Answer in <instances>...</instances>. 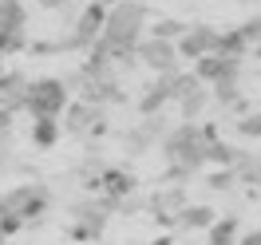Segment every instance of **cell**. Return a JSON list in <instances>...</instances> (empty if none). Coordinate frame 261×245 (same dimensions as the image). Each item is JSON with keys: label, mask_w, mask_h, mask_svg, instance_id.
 Returning a JSON list of instances; mask_svg holds the SVG:
<instances>
[{"label": "cell", "mask_w": 261, "mask_h": 245, "mask_svg": "<svg viewBox=\"0 0 261 245\" xmlns=\"http://www.w3.org/2000/svg\"><path fill=\"white\" fill-rule=\"evenodd\" d=\"M147 20H150L147 0H115L111 8H107V24H103V32H99L91 51L107 56L119 67H135L139 64L135 51L147 40Z\"/></svg>", "instance_id": "6da1fadb"}, {"label": "cell", "mask_w": 261, "mask_h": 245, "mask_svg": "<svg viewBox=\"0 0 261 245\" xmlns=\"http://www.w3.org/2000/svg\"><path fill=\"white\" fill-rule=\"evenodd\" d=\"M210 139H218V127H210V123H174L166 131V139L159 143L163 147V162H166V174L159 182H170V186L190 182L206 166Z\"/></svg>", "instance_id": "7a4b0ae2"}, {"label": "cell", "mask_w": 261, "mask_h": 245, "mask_svg": "<svg viewBox=\"0 0 261 245\" xmlns=\"http://www.w3.org/2000/svg\"><path fill=\"white\" fill-rule=\"evenodd\" d=\"M71 87L60 75H40V79H28V99H24V111L32 119H60L71 103Z\"/></svg>", "instance_id": "3957f363"}, {"label": "cell", "mask_w": 261, "mask_h": 245, "mask_svg": "<svg viewBox=\"0 0 261 245\" xmlns=\"http://www.w3.org/2000/svg\"><path fill=\"white\" fill-rule=\"evenodd\" d=\"M111 222V210L103 206V198H75L67 206V237L71 241H99L103 229Z\"/></svg>", "instance_id": "277c9868"}, {"label": "cell", "mask_w": 261, "mask_h": 245, "mask_svg": "<svg viewBox=\"0 0 261 245\" xmlns=\"http://www.w3.org/2000/svg\"><path fill=\"white\" fill-rule=\"evenodd\" d=\"M4 206L16 213L24 226H40L51 206V190L44 182H16L12 190H4Z\"/></svg>", "instance_id": "5b68a950"}, {"label": "cell", "mask_w": 261, "mask_h": 245, "mask_svg": "<svg viewBox=\"0 0 261 245\" xmlns=\"http://www.w3.org/2000/svg\"><path fill=\"white\" fill-rule=\"evenodd\" d=\"M103 24H107V4H103V0L83 4L80 16L71 20V32L60 40V48L64 51H91L95 40H99V32H103Z\"/></svg>", "instance_id": "8992f818"}, {"label": "cell", "mask_w": 261, "mask_h": 245, "mask_svg": "<svg viewBox=\"0 0 261 245\" xmlns=\"http://www.w3.org/2000/svg\"><path fill=\"white\" fill-rule=\"evenodd\" d=\"M60 127H64V134H71V139H103V134H107V111L83 103V99H71L67 111L60 115Z\"/></svg>", "instance_id": "52a82bcc"}, {"label": "cell", "mask_w": 261, "mask_h": 245, "mask_svg": "<svg viewBox=\"0 0 261 245\" xmlns=\"http://www.w3.org/2000/svg\"><path fill=\"white\" fill-rule=\"evenodd\" d=\"M166 131H170L166 115H143L139 123H130L127 131H123V150H127L130 158H143V154H150L166 139Z\"/></svg>", "instance_id": "ba28073f"}, {"label": "cell", "mask_w": 261, "mask_h": 245, "mask_svg": "<svg viewBox=\"0 0 261 245\" xmlns=\"http://www.w3.org/2000/svg\"><path fill=\"white\" fill-rule=\"evenodd\" d=\"M135 60L143 67H150L154 75H178L182 71V56H178V44H170V40H159V36H147L139 51H135Z\"/></svg>", "instance_id": "9c48e42d"}, {"label": "cell", "mask_w": 261, "mask_h": 245, "mask_svg": "<svg viewBox=\"0 0 261 245\" xmlns=\"http://www.w3.org/2000/svg\"><path fill=\"white\" fill-rule=\"evenodd\" d=\"M182 206H190V194H186V186H170V182H163L147 198V213L166 229H174V217L182 213Z\"/></svg>", "instance_id": "30bf717a"}, {"label": "cell", "mask_w": 261, "mask_h": 245, "mask_svg": "<svg viewBox=\"0 0 261 245\" xmlns=\"http://www.w3.org/2000/svg\"><path fill=\"white\" fill-rule=\"evenodd\" d=\"M222 48V28H214V24H190L186 36L178 40V56L182 60H202V56H214V51Z\"/></svg>", "instance_id": "8fae6325"}, {"label": "cell", "mask_w": 261, "mask_h": 245, "mask_svg": "<svg viewBox=\"0 0 261 245\" xmlns=\"http://www.w3.org/2000/svg\"><path fill=\"white\" fill-rule=\"evenodd\" d=\"M242 67H245V60L214 51V56H202V60H194V75L206 83V87H214V83H222V79H242Z\"/></svg>", "instance_id": "7c38bea8"}, {"label": "cell", "mask_w": 261, "mask_h": 245, "mask_svg": "<svg viewBox=\"0 0 261 245\" xmlns=\"http://www.w3.org/2000/svg\"><path fill=\"white\" fill-rule=\"evenodd\" d=\"M166 103H170V75H154L143 87V95L135 99V111L139 115H163Z\"/></svg>", "instance_id": "4fadbf2b"}, {"label": "cell", "mask_w": 261, "mask_h": 245, "mask_svg": "<svg viewBox=\"0 0 261 245\" xmlns=\"http://www.w3.org/2000/svg\"><path fill=\"white\" fill-rule=\"evenodd\" d=\"M24 99H28V75L24 71H4L0 75V107L16 115L24 111Z\"/></svg>", "instance_id": "5bb4252c"}, {"label": "cell", "mask_w": 261, "mask_h": 245, "mask_svg": "<svg viewBox=\"0 0 261 245\" xmlns=\"http://www.w3.org/2000/svg\"><path fill=\"white\" fill-rule=\"evenodd\" d=\"M218 222V213H214V206H206V202H190V206H182V213L174 217V229H186V233H206V229Z\"/></svg>", "instance_id": "9a60e30c"}, {"label": "cell", "mask_w": 261, "mask_h": 245, "mask_svg": "<svg viewBox=\"0 0 261 245\" xmlns=\"http://www.w3.org/2000/svg\"><path fill=\"white\" fill-rule=\"evenodd\" d=\"M238 237H242L238 213H218V222L206 229V241H210V245H238Z\"/></svg>", "instance_id": "2e32d148"}, {"label": "cell", "mask_w": 261, "mask_h": 245, "mask_svg": "<svg viewBox=\"0 0 261 245\" xmlns=\"http://www.w3.org/2000/svg\"><path fill=\"white\" fill-rule=\"evenodd\" d=\"M229 170L242 186H261V154H253V150H238Z\"/></svg>", "instance_id": "e0dca14e"}, {"label": "cell", "mask_w": 261, "mask_h": 245, "mask_svg": "<svg viewBox=\"0 0 261 245\" xmlns=\"http://www.w3.org/2000/svg\"><path fill=\"white\" fill-rule=\"evenodd\" d=\"M60 134H64L60 119H32V131H28V139H32L36 150H51L56 143H60Z\"/></svg>", "instance_id": "ac0fdd59"}, {"label": "cell", "mask_w": 261, "mask_h": 245, "mask_svg": "<svg viewBox=\"0 0 261 245\" xmlns=\"http://www.w3.org/2000/svg\"><path fill=\"white\" fill-rule=\"evenodd\" d=\"M206 103H210V87L202 83L198 91H190V95L178 103V115H182V123H198V115L206 111Z\"/></svg>", "instance_id": "d6986e66"}, {"label": "cell", "mask_w": 261, "mask_h": 245, "mask_svg": "<svg viewBox=\"0 0 261 245\" xmlns=\"http://www.w3.org/2000/svg\"><path fill=\"white\" fill-rule=\"evenodd\" d=\"M186 20H174V16H163V20H154V28H150V36H159V40H170V44H178L182 36H186Z\"/></svg>", "instance_id": "ffe728a7"}, {"label": "cell", "mask_w": 261, "mask_h": 245, "mask_svg": "<svg viewBox=\"0 0 261 245\" xmlns=\"http://www.w3.org/2000/svg\"><path fill=\"white\" fill-rule=\"evenodd\" d=\"M233 154H238V150L218 134V139H210V147H206V162L210 166H233Z\"/></svg>", "instance_id": "44dd1931"}, {"label": "cell", "mask_w": 261, "mask_h": 245, "mask_svg": "<svg viewBox=\"0 0 261 245\" xmlns=\"http://www.w3.org/2000/svg\"><path fill=\"white\" fill-rule=\"evenodd\" d=\"M233 131L242 134V139H261V107L245 111L242 119H233Z\"/></svg>", "instance_id": "7402d4cb"}, {"label": "cell", "mask_w": 261, "mask_h": 245, "mask_svg": "<svg viewBox=\"0 0 261 245\" xmlns=\"http://www.w3.org/2000/svg\"><path fill=\"white\" fill-rule=\"evenodd\" d=\"M20 229H24V222H20V217L8 210V206H4V194H0V245L8 241V237H16Z\"/></svg>", "instance_id": "603a6c76"}, {"label": "cell", "mask_w": 261, "mask_h": 245, "mask_svg": "<svg viewBox=\"0 0 261 245\" xmlns=\"http://www.w3.org/2000/svg\"><path fill=\"white\" fill-rule=\"evenodd\" d=\"M206 186H210V190H218V194H226V190H233V186H238V178H233V170H229V166H218V170H210V174H206Z\"/></svg>", "instance_id": "cb8c5ba5"}, {"label": "cell", "mask_w": 261, "mask_h": 245, "mask_svg": "<svg viewBox=\"0 0 261 245\" xmlns=\"http://www.w3.org/2000/svg\"><path fill=\"white\" fill-rule=\"evenodd\" d=\"M238 32L245 36V44H249V51H253L261 44V12H257V16H249L245 24H238Z\"/></svg>", "instance_id": "d4e9b609"}, {"label": "cell", "mask_w": 261, "mask_h": 245, "mask_svg": "<svg viewBox=\"0 0 261 245\" xmlns=\"http://www.w3.org/2000/svg\"><path fill=\"white\" fill-rule=\"evenodd\" d=\"M12 162H16V150H12V134H4V139H0V174H4V170H12Z\"/></svg>", "instance_id": "484cf974"}, {"label": "cell", "mask_w": 261, "mask_h": 245, "mask_svg": "<svg viewBox=\"0 0 261 245\" xmlns=\"http://www.w3.org/2000/svg\"><path fill=\"white\" fill-rule=\"evenodd\" d=\"M4 134H12V111L8 107H0V139Z\"/></svg>", "instance_id": "4316f807"}, {"label": "cell", "mask_w": 261, "mask_h": 245, "mask_svg": "<svg viewBox=\"0 0 261 245\" xmlns=\"http://www.w3.org/2000/svg\"><path fill=\"white\" fill-rule=\"evenodd\" d=\"M238 245H261V229H245L238 237Z\"/></svg>", "instance_id": "83f0119b"}, {"label": "cell", "mask_w": 261, "mask_h": 245, "mask_svg": "<svg viewBox=\"0 0 261 245\" xmlns=\"http://www.w3.org/2000/svg\"><path fill=\"white\" fill-rule=\"evenodd\" d=\"M36 4H40V8H71L75 0H36Z\"/></svg>", "instance_id": "f1b7e54d"}, {"label": "cell", "mask_w": 261, "mask_h": 245, "mask_svg": "<svg viewBox=\"0 0 261 245\" xmlns=\"http://www.w3.org/2000/svg\"><path fill=\"white\" fill-rule=\"evenodd\" d=\"M150 245H174V241H170V237H159V241H150Z\"/></svg>", "instance_id": "f546056e"}, {"label": "cell", "mask_w": 261, "mask_h": 245, "mask_svg": "<svg viewBox=\"0 0 261 245\" xmlns=\"http://www.w3.org/2000/svg\"><path fill=\"white\" fill-rule=\"evenodd\" d=\"M253 56H257V60H261V44H257V48H253Z\"/></svg>", "instance_id": "4dcf8cb0"}, {"label": "cell", "mask_w": 261, "mask_h": 245, "mask_svg": "<svg viewBox=\"0 0 261 245\" xmlns=\"http://www.w3.org/2000/svg\"><path fill=\"white\" fill-rule=\"evenodd\" d=\"M242 4H261V0H242Z\"/></svg>", "instance_id": "1f68e13d"}, {"label": "cell", "mask_w": 261, "mask_h": 245, "mask_svg": "<svg viewBox=\"0 0 261 245\" xmlns=\"http://www.w3.org/2000/svg\"><path fill=\"white\" fill-rule=\"evenodd\" d=\"M103 4H107V8H111V4H115V0H103Z\"/></svg>", "instance_id": "d6a6232c"}, {"label": "cell", "mask_w": 261, "mask_h": 245, "mask_svg": "<svg viewBox=\"0 0 261 245\" xmlns=\"http://www.w3.org/2000/svg\"><path fill=\"white\" fill-rule=\"evenodd\" d=\"M135 245H143V241H135Z\"/></svg>", "instance_id": "836d02e7"}]
</instances>
